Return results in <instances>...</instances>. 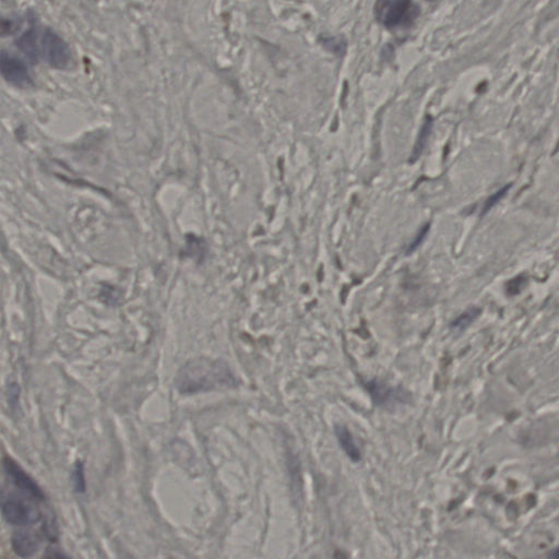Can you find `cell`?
<instances>
[{
	"label": "cell",
	"mask_w": 559,
	"mask_h": 559,
	"mask_svg": "<svg viewBox=\"0 0 559 559\" xmlns=\"http://www.w3.org/2000/svg\"><path fill=\"white\" fill-rule=\"evenodd\" d=\"M175 386L182 394H196L236 387L237 379L224 362L198 358L180 368L175 378Z\"/></svg>",
	"instance_id": "1"
},
{
	"label": "cell",
	"mask_w": 559,
	"mask_h": 559,
	"mask_svg": "<svg viewBox=\"0 0 559 559\" xmlns=\"http://www.w3.org/2000/svg\"><path fill=\"white\" fill-rule=\"evenodd\" d=\"M421 13L417 4L409 0L378 1L375 6V15L379 23L389 30L411 27Z\"/></svg>",
	"instance_id": "2"
},
{
	"label": "cell",
	"mask_w": 559,
	"mask_h": 559,
	"mask_svg": "<svg viewBox=\"0 0 559 559\" xmlns=\"http://www.w3.org/2000/svg\"><path fill=\"white\" fill-rule=\"evenodd\" d=\"M40 53L41 58L57 69L66 68L69 64V47L64 39L50 27H44L41 30Z\"/></svg>",
	"instance_id": "3"
},
{
	"label": "cell",
	"mask_w": 559,
	"mask_h": 559,
	"mask_svg": "<svg viewBox=\"0 0 559 559\" xmlns=\"http://www.w3.org/2000/svg\"><path fill=\"white\" fill-rule=\"evenodd\" d=\"M365 388L370 392L372 402L382 408L397 407L409 402L408 392L397 387H391L389 384L378 380H370L365 384Z\"/></svg>",
	"instance_id": "4"
},
{
	"label": "cell",
	"mask_w": 559,
	"mask_h": 559,
	"mask_svg": "<svg viewBox=\"0 0 559 559\" xmlns=\"http://www.w3.org/2000/svg\"><path fill=\"white\" fill-rule=\"evenodd\" d=\"M0 66L4 79L17 88H27L32 84L31 76L27 64L19 57L3 50L0 57Z\"/></svg>",
	"instance_id": "5"
},
{
	"label": "cell",
	"mask_w": 559,
	"mask_h": 559,
	"mask_svg": "<svg viewBox=\"0 0 559 559\" xmlns=\"http://www.w3.org/2000/svg\"><path fill=\"white\" fill-rule=\"evenodd\" d=\"M3 516L8 523L13 525H30L40 520V513L36 509L15 498L4 500Z\"/></svg>",
	"instance_id": "6"
},
{
	"label": "cell",
	"mask_w": 559,
	"mask_h": 559,
	"mask_svg": "<svg viewBox=\"0 0 559 559\" xmlns=\"http://www.w3.org/2000/svg\"><path fill=\"white\" fill-rule=\"evenodd\" d=\"M4 468H5L6 473L11 478L15 486L23 490L27 495L32 496L34 499H44V493L40 486L37 485L35 480L29 474L25 473V471H23L22 468L17 464V462H15L13 459L6 457L4 459Z\"/></svg>",
	"instance_id": "7"
},
{
	"label": "cell",
	"mask_w": 559,
	"mask_h": 559,
	"mask_svg": "<svg viewBox=\"0 0 559 559\" xmlns=\"http://www.w3.org/2000/svg\"><path fill=\"white\" fill-rule=\"evenodd\" d=\"M40 34L41 29L33 25L15 41L18 48L32 62H37L41 58Z\"/></svg>",
	"instance_id": "8"
},
{
	"label": "cell",
	"mask_w": 559,
	"mask_h": 559,
	"mask_svg": "<svg viewBox=\"0 0 559 559\" xmlns=\"http://www.w3.org/2000/svg\"><path fill=\"white\" fill-rule=\"evenodd\" d=\"M41 539L39 535L31 531H19L13 537V547L15 554L23 558L31 557L40 547Z\"/></svg>",
	"instance_id": "9"
},
{
	"label": "cell",
	"mask_w": 559,
	"mask_h": 559,
	"mask_svg": "<svg viewBox=\"0 0 559 559\" xmlns=\"http://www.w3.org/2000/svg\"><path fill=\"white\" fill-rule=\"evenodd\" d=\"M335 435H337L339 443H340V446L342 447L346 456L352 461L360 460V449H358V445L355 443L354 437H353L351 431H349L348 427L343 426V425H337L335 426Z\"/></svg>",
	"instance_id": "10"
},
{
	"label": "cell",
	"mask_w": 559,
	"mask_h": 559,
	"mask_svg": "<svg viewBox=\"0 0 559 559\" xmlns=\"http://www.w3.org/2000/svg\"><path fill=\"white\" fill-rule=\"evenodd\" d=\"M480 314H482V309H480V307L473 306V307L468 308L466 311H464L460 316H458V317L450 323V328L452 330L456 331L466 330V328H468L471 323H473L474 321L480 317Z\"/></svg>",
	"instance_id": "11"
},
{
	"label": "cell",
	"mask_w": 559,
	"mask_h": 559,
	"mask_svg": "<svg viewBox=\"0 0 559 559\" xmlns=\"http://www.w3.org/2000/svg\"><path fill=\"white\" fill-rule=\"evenodd\" d=\"M431 123H433V121H431V117H427V121L424 123L423 129H422L421 135H419V140H417V146L414 148L412 162L417 160L419 154H421L422 150H423L424 146H425V141H426L427 137H429V133H431V125H433Z\"/></svg>",
	"instance_id": "12"
},
{
	"label": "cell",
	"mask_w": 559,
	"mask_h": 559,
	"mask_svg": "<svg viewBox=\"0 0 559 559\" xmlns=\"http://www.w3.org/2000/svg\"><path fill=\"white\" fill-rule=\"evenodd\" d=\"M527 283V276L525 274H520L513 280H510L506 285V294L509 296L518 295L523 291Z\"/></svg>",
	"instance_id": "13"
},
{
	"label": "cell",
	"mask_w": 559,
	"mask_h": 559,
	"mask_svg": "<svg viewBox=\"0 0 559 559\" xmlns=\"http://www.w3.org/2000/svg\"><path fill=\"white\" fill-rule=\"evenodd\" d=\"M510 188H511V185L505 186V187H503L501 189L496 191L494 195H492L490 198H487L486 201L484 202L483 209H482V212H480V215H485L488 211H490V210L493 209V208L497 205L498 202L505 197L506 194L509 191Z\"/></svg>",
	"instance_id": "14"
},
{
	"label": "cell",
	"mask_w": 559,
	"mask_h": 559,
	"mask_svg": "<svg viewBox=\"0 0 559 559\" xmlns=\"http://www.w3.org/2000/svg\"><path fill=\"white\" fill-rule=\"evenodd\" d=\"M74 485H76V490L83 492L86 487V478H84L83 466L80 462H78L74 469Z\"/></svg>",
	"instance_id": "15"
},
{
	"label": "cell",
	"mask_w": 559,
	"mask_h": 559,
	"mask_svg": "<svg viewBox=\"0 0 559 559\" xmlns=\"http://www.w3.org/2000/svg\"><path fill=\"white\" fill-rule=\"evenodd\" d=\"M429 224L423 227V229H422L421 231H419V235H417V238L414 239L413 242H412V244L410 245L409 250H408V252H413V250H415V249H417V247H419V245H421V243L423 242L424 238H425V236H426L427 233H429Z\"/></svg>",
	"instance_id": "16"
},
{
	"label": "cell",
	"mask_w": 559,
	"mask_h": 559,
	"mask_svg": "<svg viewBox=\"0 0 559 559\" xmlns=\"http://www.w3.org/2000/svg\"><path fill=\"white\" fill-rule=\"evenodd\" d=\"M43 559H72L66 553L62 552L60 549L52 548L47 551Z\"/></svg>",
	"instance_id": "17"
},
{
	"label": "cell",
	"mask_w": 559,
	"mask_h": 559,
	"mask_svg": "<svg viewBox=\"0 0 559 559\" xmlns=\"http://www.w3.org/2000/svg\"><path fill=\"white\" fill-rule=\"evenodd\" d=\"M548 559H559V547L555 549L552 555H549Z\"/></svg>",
	"instance_id": "18"
}]
</instances>
